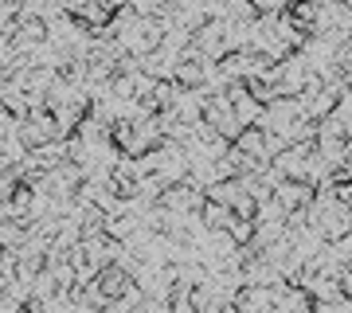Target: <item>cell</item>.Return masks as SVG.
<instances>
[{"instance_id": "obj_1", "label": "cell", "mask_w": 352, "mask_h": 313, "mask_svg": "<svg viewBox=\"0 0 352 313\" xmlns=\"http://www.w3.org/2000/svg\"><path fill=\"white\" fill-rule=\"evenodd\" d=\"M204 200H208L204 184H196V180H176V184H164L157 204H161L164 212H200Z\"/></svg>"}, {"instance_id": "obj_2", "label": "cell", "mask_w": 352, "mask_h": 313, "mask_svg": "<svg viewBox=\"0 0 352 313\" xmlns=\"http://www.w3.org/2000/svg\"><path fill=\"white\" fill-rule=\"evenodd\" d=\"M302 118V106H298V98L294 94H278L274 102H266L263 106V118H258V125H263L266 133H286L289 125Z\"/></svg>"}, {"instance_id": "obj_3", "label": "cell", "mask_w": 352, "mask_h": 313, "mask_svg": "<svg viewBox=\"0 0 352 313\" xmlns=\"http://www.w3.org/2000/svg\"><path fill=\"white\" fill-rule=\"evenodd\" d=\"M204 122L215 125L227 141H235V138H239V129H243L239 118H235V106H231L227 94H212V98L204 102Z\"/></svg>"}, {"instance_id": "obj_4", "label": "cell", "mask_w": 352, "mask_h": 313, "mask_svg": "<svg viewBox=\"0 0 352 313\" xmlns=\"http://www.w3.org/2000/svg\"><path fill=\"white\" fill-rule=\"evenodd\" d=\"M329 32H352V4L349 0H317L314 36H329Z\"/></svg>"}, {"instance_id": "obj_5", "label": "cell", "mask_w": 352, "mask_h": 313, "mask_svg": "<svg viewBox=\"0 0 352 313\" xmlns=\"http://www.w3.org/2000/svg\"><path fill=\"white\" fill-rule=\"evenodd\" d=\"M317 196V184H309V180H302V176H286L282 184L274 188V200L282 204V212H302V208H309Z\"/></svg>"}, {"instance_id": "obj_6", "label": "cell", "mask_w": 352, "mask_h": 313, "mask_svg": "<svg viewBox=\"0 0 352 313\" xmlns=\"http://www.w3.org/2000/svg\"><path fill=\"white\" fill-rule=\"evenodd\" d=\"M94 286L102 290V298H106V301H113V298H122V294L133 286V270L122 266V263H106V266H98Z\"/></svg>"}, {"instance_id": "obj_7", "label": "cell", "mask_w": 352, "mask_h": 313, "mask_svg": "<svg viewBox=\"0 0 352 313\" xmlns=\"http://www.w3.org/2000/svg\"><path fill=\"white\" fill-rule=\"evenodd\" d=\"M235 310H239V313H266V310H274V286L243 282L239 294H235Z\"/></svg>"}, {"instance_id": "obj_8", "label": "cell", "mask_w": 352, "mask_h": 313, "mask_svg": "<svg viewBox=\"0 0 352 313\" xmlns=\"http://www.w3.org/2000/svg\"><path fill=\"white\" fill-rule=\"evenodd\" d=\"M36 200H39V192H36V184H28V180H16V188L8 192L12 215H16V219H24V224H32V215H36Z\"/></svg>"}, {"instance_id": "obj_9", "label": "cell", "mask_w": 352, "mask_h": 313, "mask_svg": "<svg viewBox=\"0 0 352 313\" xmlns=\"http://www.w3.org/2000/svg\"><path fill=\"white\" fill-rule=\"evenodd\" d=\"M75 20H82L90 32H102V28L113 20V8H110V4H102V0H78Z\"/></svg>"}, {"instance_id": "obj_10", "label": "cell", "mask_w": 352, "mask_h": 313, "mask_svg": "<svg viewBox=\"0 0 352 313\" xmlns=\"http://www.w3.org/2000/svg\"><path fill=\"white\" fill-rule=\"evenodd\" d=\"M231 145H235V149H243L247 157L270 161V157H266V129H263V125H243V129H239V138L231 141Z\"/></svg>"}, {"instance_id": "obj_11", "label": "cell", "mask_w": 352, "mask_h": 313, "mask_svg": "<svg viewBox=\"0 0 352 313\" xmlns=\"http://www.w3.org/2000/svg\"><path fill=\"white\" fill-rule=\"evenodd\" d=\"M289 24L298 28V32H305V36H314V28H317V0H289Z\"/></svg>"}, {"instance_id": "obj_12", "label": "cell", "mask_w": 352, "mask_h": 313, "mask_svg": "<svg viewBox=\"0 0 352 313\" xmlns=\"http://www.w3.org/2000/svg\"><path fill=\"white\" fill-rule=\"evenodd\" d=\"M173 78L180 87H204V59H188V55H184V59L176 63Z\"/></svg>"}, {"instance_id": "obj_13", "label": "cell", "mask_w": 352, "mask_h": 313, "mask_svg": "<svg viewBox=\"0 0 352 313\" xmlns=\"http://www.w3.org/2000/svg\"><path fill=\"white\" fill-rule=\"evenodd\" d=\"M200 219H204V227H227L231 219H235V212H231L227 204H219V200H204L200 204Z\"/></svg>"}, {"instance_id": "obj_14", "label": "cell", "mask_w": 352, "mask_h": 313, "mask_svg": "<svg viewBox=\"0 0 352 313\" xmlns=\"http://www.w3.org/2000/svg\"><path fill=\"white\" fill-rule=\"evenodd\" d=\"M227 231H231V239L239 243V247H247L254 239V219H247V215H235L231 224H227Z\"/></svg>"}, {"instance_id": "obj_15", "label": "cell", "mask_w": 352, "mask_h": 313, "mask_svg": "<svg viewBox=\"0 0 352 313\" xmlns=\"http://www.w3.org/2000/svg\"><path fill=\"white\" fill-rule=\"evenodd\" d=\"M129 4H133V12L138 16H157V20L173 8V0H129Z\"/></svg>"}, {"instance_id": "obj_16", "label": "cell", "mask_w": 352, "mask_h": 313, "mask_svg": "<svg viewBox=\"0 0 352 313\" xmlns=\"http://www.w3.org/2000/svg\"><path fill=\"white\" fill-rule=\"evenodd\" d=\"M251 4L258 16H282L289 8V0H251Z\"/></svg>"}, {"instance_id": "obj_17", "label": "cell", "mask_w": 352, "mask_h": 313, "mask_svg": "<svg viewBox=\"0 0 352 313\" xmlns=\"http://www.w3.org/2000/svg\"><path fill=\"white\" fill-rule=\"evenodd\" d=\"M329 247H333V255H337L344 266H352V231H349V235H340V239H333Z\"/></svg>"}, {"instance_id": "obj_18", "label": "cell", "mask_w": 352, "mask_h": 313, "mask_svg": "<svg viewBox=\"0 0 352 313\" xmlns=\"http://www.w3.org/2000/svg\"><path fill=\"white\" fill-rule=\"evenodd\" d=\"M16 4H24V0H16Z\"/></svg>"}]
</instances>
